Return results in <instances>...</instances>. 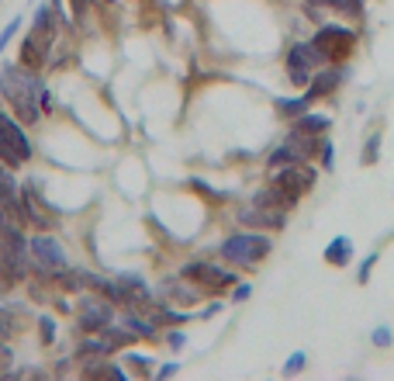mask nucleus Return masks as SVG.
I'll return each instance as SVG.
<instances>
[{
    "label": "nucleus",
    "mask_w": 394,
    "mask_h": 381,
    "mask_svg": "<svg viewBox=\"0 0 394 381\" xmlns=\"http://www.w3.org/2000/svg\"><path fill=\"white\" fill-rule=\"evenodd\" d=\"M267 254H270V239L267 236H253V232L232 236V239L222 243V256L239 263V267H253V263H260Z\"/></svg>",
    "instance_id": "3"
},
{
    "label": "nucleus",
    "mask_w": 394,
    "mask_h": 381,
    "mask_svg": "<svg viewBox=\"0 0 394 381\" xmlns=\"http://www.w3.org/2000/svg\"><path fill=\"white\" fill-rule=\"evenodd\" d=\"M318 128H329V118H325V115H305V118H298L294 132H298V135H315Z\"/></svg>",
    "instance_id": "13"
},
{
    "label": "nucleus",
    "mask_w": 394,
    "mask_h": 381,
    "mask_svg": "<svg viewBox=\"0 0 394 381\" xmlns=\"http://www.w3.org/2000/svg\"><path fill=\"white\" fill-rule=\"evenodd\" d=\"M21 212L28 215V222H35L39 229L49 225V212L42 208V201H39V194H35V191H25V198H21Z\"/></svg>",
    "instance_id": "11"
},
{
    "label": "nucleus",
    "mask_w": 394,
    "mask_h": 381,
    "mask_svg": "<svg viewBox=\"0 0 394 381\" xmlns=\"http://www.w3.org/2000/svg\"><path fill=\"white\" fill-rule=\"evenodd\" d=\"M87 4H90V0H73V14H83V11H87Z\"/></svg>",
    "instance_id": "23"
},
{
    "label": "nucleus",
    "mask_w": 394,
    "mask_h": 381,
    "mask_svg": "<svg viewBox=\"0 0 394 381\" xmlns=\"http://www.w3.org/2000/svg\"><path fill=\"white\" fill-rule=\"evenodd\" d=\"M18 25H21V18H14V21H7V28L0 32V52H4V45L14 39V32H18Z\"/></svg>",
    "instance_id": "15"
},
{
    "label": "nucleus",
    "mask_w": 394,
    "mask_h": 381,
    "mask_svg": "<svg viewBox=\"0 0 394 381\" xmlns=\"http://www.w3.org/2000/svg\"><path fill=\"white\" fill-rule=\"evenodd\" d=\"M315 45H294L291 52H287V77H291V84L305 87L312 80V70H315Z\"/></svg>",
    "instance_id": "8"
},
{
    "label": "nucleus",
    "mask_w": 394,
    "mask_h": 381,
    "mask_svg": "<svg viewBox=\"0 0 394 381\" xmlns=\"http://www.w3.org/2000/svg\"><path fill=\"white\" fill-rule=\"evenodd\" d=\"M170 375H177V364H163L159 368V378H170Z\"/></svg>",
    "instance_id": "22"
},
{
    "label": "nucleus",
    "mask_w": 394,
    "mask_h": 381,
    "mask_svg": "<svg viewBox=\"0 0 394 381\" xmlns=\"http://www.w3.org/2000/svg\"><path fill=\"white\" fill-rule=\"evenodd\" d=\"M184 277H187V281H197L204 292H222V288H229V285L236 281L229 270H218V267H208V263H191V267L184 270Z\"/></svg>",
    "instance_id": "9"
},
{
    "label": "nucleus",
    "mask_w": 394,
    "mask_h": 381,
    "mask_svg": "<svg viewBox=\"0 0 394 381\" xmlns=\"http://www.w3.org/2000/svg\"><path fill=\"white\" fill-rule=\"evenodd\" d=\"M377 142H381L377 135H374V142H367V149H363V163H374V160H377Z\"/></svg>",
    "instance_id": "19"
},
{
    "label": "nucleus",
    "mask_w": 394,
    "mask_h": 381,
    "mask_svg": "<svg viewBox=\"0 0 394 381\" xmlns=\"http://www.w3.org/2000/svg\"><path fill=\"white\" fill-rule=\"evenodd\" d=\"M32 256L39 260L42 270H49V274H66V254H63V246H59L52 236H35V239H32Z\"/></svg>",
    "instance_id": "7"
},
{
    "label": "nucleus",
    "mask_w": 394,
    "mask_h": 381,
    "mask_svg": "<svg viewBox=\"0 0 394 381\" xmlns=\"http://www.w3.org/2000/svg\"><path fill=\"white\" fill-rule=\"evenodd\" d=\"M39 326H42V343H49V339L56 337V323L52 319H42Z\"/></svg>",
    "instance_id": "18"
},
{
    "label": "nucleus",
    "mask_w": 394,
    "mask_h": 381,
    "mask_svg": "<svg viewBox=\"0 0 394 381\" xmlns=\"http://www.w3.org/2000/svg\"><path fill=\"white\" fill-rule=\"evenodd\" d=\"M7 364H11V350L0 346V371H7Z\"/></svg>",
    "instance_id": "21"
},
{
    "label": "nucleus",
    "mask_w": 394,
    "mask_h": 381,
    "mask_svg": "<svg viewBox=\"0 0 394 381\" xmlns=\"http://www.w3.org/2000/svg\"><path fill=\"white\" fill-rule=\"evenodd\" d=\"M170 346H184V333H173L170 337Z\"/></svg>",
    "instance_id": "25"
},
{
    "label": "nucleus",
    "mask_w": 394,
    "mask_h": 381,
    "mask_svg": "<svg viewBox=\"0 0 394 381\" xmlns=\"http://www.w3.org/2000/svg\"><path fill=\"white\" fill-rule=\"evenodd\" d=\"M274 184L284 191V194H291V198L298 201V194L312 191V184H315V170L305 167V163H287V167L274 177Z\"/></svg>",
    "instance_id": "5"
},
{
    "label": "nucleus",
    "mask_w": 394,
    "mask_h": 381,
    "mask_svg": "<svg viewBox=\"0 0 394 381\" xmlns=\"http://www.w3.org/2000/svg\"><path fill=\"white\" fill-rule=\"evenodd\" d=\"M339 80H343V77H339L336 70H329V73H318V80L312 84V94H308V97H322V94L336 90V87H339Z\"/></svg>",
    "instance_id": "12"
},
{
    "label": "nucleus",
    "mask_w": 394,
    "mask_h": 381,
    "mask_svg": "<svg viewBox=\"0 0 394 381\" xmlns=\"http://www.w3.org/2000/svg\"><path fill=\"white\" fill-rule=\"evenodd\" d=\"M242 298H249V285H242V288H236V301H242Z\"/></svg>",
    "instance_id": "24"
},
{
    "label": "nucleus",
    "mask_w": 394,
    "mask_h": 381,
    "mask_svg": "<svg viewBox=\"0 0 394 381\" xmlns=\"http://www.w3.org/2000/svg\"><path fill=\"white\" fill-rule=\"evenodd\" d=\"M350 260H353V243H350L346 236L332 239V246L325 250V263H332V267H346Z\"/></svg>",
    "instance_id": "10"
},
{
    "label": "nucleus",
    "mask_w": 394,
    "mask_h": 381,
    "mask_svg": "<svg viewBox=\"0 0 394 381\" xmlns=\"http://www.w3.org/2000/svg\"><path fill=\"white\" fill-rule=\"evenodd\" d=\"M305 104H308V101H280V111H284V115H301Z\"/></svg>",
    "instance_id": "16"
},
{
    "label": "nucleus",
    "mask_w": 394,
    "mask_h": 381,
    "mask_svg": "<svg viewBox=\"0 0 394 381\" xmlns=\"http://www.w3.org/2000/svg\"><path fill=\"white\" fill-rule=\"evenodd\" d=\"M315 52L318 56H325V59H343V56H350L356 45V35L350 28H343V25H329V28H322L315 35Z\"/></svg>",
    "instance_id": "4"
},
{
    "label": "nucleus",
    "mask_w": 394,
    "mask_h": 381,
    "mask_svg": "<svg viewBox=\"0 0 394 381\" xmlns=\"http://www.w3.org/2000/svg\"><path fill=\"white\" fill-rule=\"evenodd\" d=\"M0 160L7 167H21L32 160V142L25 135L21 122H14L7 111H0Z\"/></svg>",
    "instance_id": "2"
},
{
    "label": "nucleus",
    "mask_w": 394,
    "mask_h": 381,
    "mask_svg": "<svg viewBox=\"0 0 394 381\" xmlns=\"http://www.w3.org/2000/svg\"><path fill=\"white\" fill-rule=\"evenodd\" d=\"M301 368H305V354H294V357L284 364V375H298Z\"/></svg>",
    "instance_id": "17"
},
{
    "label": "nucleus",
    "mask_w": 394,
    "mask_h": 381,
    "mask_svg": "<svg viewBox=\"0 0 394 381\" xmlns=\"http://www.w3.org/2000/svg\"><path fill=\"white\" fill-rule=\"evenodd\" d=\"M42 90H45V87H42L32 73H18V70H7L4 80H0V94L11 101L14 115H18L25 125H35L42 118Z\"/></svg>",
    "instance_id": "1"
},
{
    "label": "nucleus",
    "mask_w": 394,
    "mask_h": 381,
    "mask_svg": "<svg viewBox=\"0 0 394 381\" xmlns=\"http://www.w3.org/2000/svg\"><path fill=\"white\" fill-rule=\"evenodd\" d=\"M125 330H128V333H139V337H153V333H156V330H153L142 316H135V312L125 316Z\"/></svg>",
    "instance_id": "14"
},
{
    "label": "nucleus",
    "mask_w": 394,
    "mask_h": 381,
    "mask_svg": "<svg viewBox=\"0 0 394 381\" xmlns=\"http://www.w3.org/2000/svg\"><path fill=\"white\" fill-rule=\"evenodd\" d=\"M111 326V305L97 295H87L80 301V330L87 333H97V330H108Z\"/></svg>",
    "instance_id": "6"
},
{
    "label": "nucleus",
    "mask_w": 394,
    "mask_h": 381,
    "mask_svg": "<svg viewBox=\"0 0 394 381\" xmlns=\"http://www.w3.org/2000/svg\"><path fill=\"white\" fill-rule=\"evenodd\" d=\"M374 343H377V346H388V343H391V333H388V330H377V333H374Z\"/></svg>",
    "instance_id": "20"
}]
</instances>
